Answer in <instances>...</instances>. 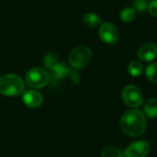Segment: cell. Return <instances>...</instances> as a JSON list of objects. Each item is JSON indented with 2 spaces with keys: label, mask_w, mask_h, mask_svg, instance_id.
<instances>
[{
  "label": "cell",
  "mask_w": 157,
  "mask_h": 157,
  "mask_svg": "<svg viewBox=\"0 0 157 157\" xmlns=\"http://www.w3.org/2000/svg\"><path fill=\"white\" fill-rule=\"evenodd\" d=\"M49 70H50V75L55 79H63L64 77L68 76L69 74L71 73L70 66L63 62L56 63Z\"/></svg>",
  "instance_id": "obj_10"
},
{
  "label": "cell",
  "mask_w": 157,
  "mask_h": 157,
  "mask_svg": "<svg viewBox=\"0 0 157 157\" xmlns=\"http://www.w3.org/2000/svg\"><path fill=\"white\" fill-rule=\"evenodd\" d=\"M24 81L15 74H7L0 76V94L4 96H19L24 92Z\"/></svg>",
  "instance_id": "obj_2"
},
{
  "label": "cell",
  "mask_w": 157,
  "mask_h": 157,
  "mask_svg": "<svg viewBox=\"0 0 157 157\" xmlns=\"http://www.w3.org/2000/svg\"><path fill=\"white\" fill-rule=\"evenodd\" d=\"M128 72L131 75L136 77L140 76L143 72H144V66L140 62L137 61H132L129 65H128Z\"/></svg>",
  "instance_id": "obj_13"
},
{
  "label": "cell",
  "mask_w": 157,
  "mask_h": 157,
  "mask_svg": "<svg viewBox=\"0 0 157 157\" xmlns=\"http://www.w3.org/2000/svg\"><path fill=\"white\" fill-rule=\"evenodd\" d=\"M51 80L50 73L43 68H33L29 70L26 75V83L29 86L40 89L46 86Z\"/></svg>",
  "instance_id": "obj_3"
},
{
  "label": "cell",
  "mask_w": 157,
  "mask_h": 157,
  "mask_svg": "<svg viewBox=\"0 0 157 157\" xmlns=\"http://www.w3.org/2000/svg\"><path fill=\"white\" fill-rule=\"evenodd\" d=\"M150 3H151V0H134L133 6H134L135 10L144 12L148 9Z\"/></svg>",
  "instance_id": "obj_18"
},
{
  "label": "cell",
  "mask_w": 157,
  "mask_h": 157,
  "mask_svg": "<svg viewBox=\"0 0 157 157\" xmlns=\"http://www.w3.org/2000/svg\"><path fill=\"white\" fill-rule=\"evenodd\" d=\"M138 57L144 62H150L157 57V45L153 42L144 43L138 50Z\"/></svg>",
  "instance_id": "obj_8"
},
{
  "label": "cell",
  "mask_w": 157,
  "mask_h": 157,
  "mask_svg": "<svg viewBox=\"0 0 157 157\" xmlns=\"http://www.w3.org/2000/svg\"><path fill=\"white\" fill-rule=\"evenodd\" d=\"M102 157H123V154L118 149L117 147L114 146H108L105 147L102 150L101 153Z\"/></svg>",
  "instance_id": "obj_15"
},
{
  "label": "cell",
  "mask_w": 157,
  "mask_h": 157,
  "mask_svg": "<svg viewBox=\"0 0 157 157\" xmlns=\"http://www.w3.org/2000/svg\"><path fill=\"white\" fill-rule=\"evenodd\" d=\"M145 75L151 82L157 83V63H153L147 66Z\"/></svg>",
  "instance_id": "obj_16"
},
{
  "label": "cell",
  "mask_w": 157,
  "mask_h": 157,
  "mask_svg": "<svg viewBox=\"0 0 157 157\" xmlns=\"http://www.w3.org/2000/svg\"><path fill=\"white\" fill-rule=\"evenodd\" d=\"M144 113L150 118L154 119L157 117V98H150L144 104Z\"/></svg>",
  "instance_id": "obj_11"
},
{
  "label": "cell",
  "mask_w": 157,
  "mask_h": 157,
  "mask_svg": "<svg viewBox=\"0 0 157 157\" xmlns=\"http://www.w3.org/2000/svg\"><path fill=\"white\" fill-rule=\"evenodd\" d=\"M57 60H58L57 55L53 52H51V53H48L47 55H45V57L43 59V63L45 64V66L48 69H51L56 63H58Z\"/></svg>",
  "instance_id": "obj_17"
},
{
  "label": "cell",
  "mask_w": 157,
  "mask_h": 157,
  "mask_svg": "<svg viewBox=\"0 0 157 157\" xmlns=\"http://www.w3.org/2000/svg\"><path fill=\"white\" fill-rule=\"evenodd\" d=\"M22 100L29 108H39L43 102L42 95L36 90H29L23 93Z\"/></svg>",
  "instance_id": "obj_9"
},
{
  "label": "cell",
  "mask_w": 157,
  "mask_h": 157,
  "mask_svg": "<svg viewBox=\"0 0 157 157\" xmlns=\"http://www.w3.org/2000/svg\"><path fill=\"white\" fill-rule=\"evenodd\" d=\"M150 152V145L146 141H138L130 144L124 151L125 157H146Z\"/></svg>",
  "instance_id": "obj_7"
},
{
  "label": "cell",
  "mask_w": 157,
  "mask_h": 157,
  "mask_svg": "<svg viewBox=\"0 0 157 157\" xmlns=\"http://www.w3.org/2000/svg\"><path fill=\"white\" fill-rule=\"evenodd\" d=\"M98 34L101 40L108 44H113L119 40V30L117 27L110 22L103 23L100 26Z\"/></svg>",
  "instance_id": "obj_6"
},
{
  "label": "cell",
  "mask_w": 157,
  "mask_h": 157,
  "mask_svg": "<svg viewBox=\"0 0 157 157\" xmlns=\"http://www.w3.org/2000/svg\"><path fill=\"white\" fill-rule=\"evenodd\" d=\"M146 125L145 115L139 109L127 110L123 113L120 121L121 131L131 137H139L144 134Z\"/></svg>",
  "instance_id": "obj_1"
},
{
  "label": "cell",
  "mask_w": 157,
  "mask_h": 157,
  "mask_svg": "<svg viewBox=\"0 0 157 157\" xmlns=\"http://www.w3.org/2000/svg\"><path fill=\"white\" fill-rule=\"evenodd\" d=\"M136 17V11L132 7H126L121 12V19L125 22L129 23L132 22Z\"/></svg>",
  "instance_id": "obj_14"
},
{
  "label": "cell",
  "mask_w": 157,
  "mask_h": 157,
  "mask_svg": "<svg viewBox=\"0 0 157 157\" xmlns=\"http://www.w3.org/2000/svg\"><path fill=\"white\" fill-rule=\"evenodd\" d=\"M121 98L124 103L131 108L140 107L144 100L143 91L136 86H127L121 92Z\"/></svg>",
  "instance_id": "obj_5"
},
{
  "label": "cell",
  "mask_w": 157,
  "mask_h": 157,
  "mask_svg": "<svg viewBox=\"0 0 157 157\" xmlns=\"http://www.w3.org/2000/svg\"><path fill=\"white\" fill-rule=\"evenodd\" d=\"M148 9H149L150 14H151L153 17H157V0H153V1H151Z\"/></svg>",
  "instance_id": "obj_19"
},
{
  "label": "cell",
  "mask_w": 157,
  "mask_h": 157,
  "mask_svg": "<svg viewBox=\"0 0 157 157\" xmlns=\"http://www.w3.org/2000/svg\"><path fill=\"white\" fill-rule=\"evenodd\" d=\"M91 59L92 52L87 46L76 47L69 54V63L76 69H82L86 67L90 63Z\"/></svg>",
  "instance_id": "obj_4"
},
{
  "label": "cell",
  "mask_w": 157,
  "mask_h": 157,
  "mask_svg": "<svg viewBox=\"0 0 157 157\" xmlns=\"http://www.w3.org/2000/svg\"><path fill=\"white\" fill-rule=\"evenodd\" d=\"M83 20H84V23L86 26L91 27V28L98 27L99 24H101V18L96 13H87V14H86Z\"/></svg>",
  "instance_id": "obj_12"
}]
</instances>
